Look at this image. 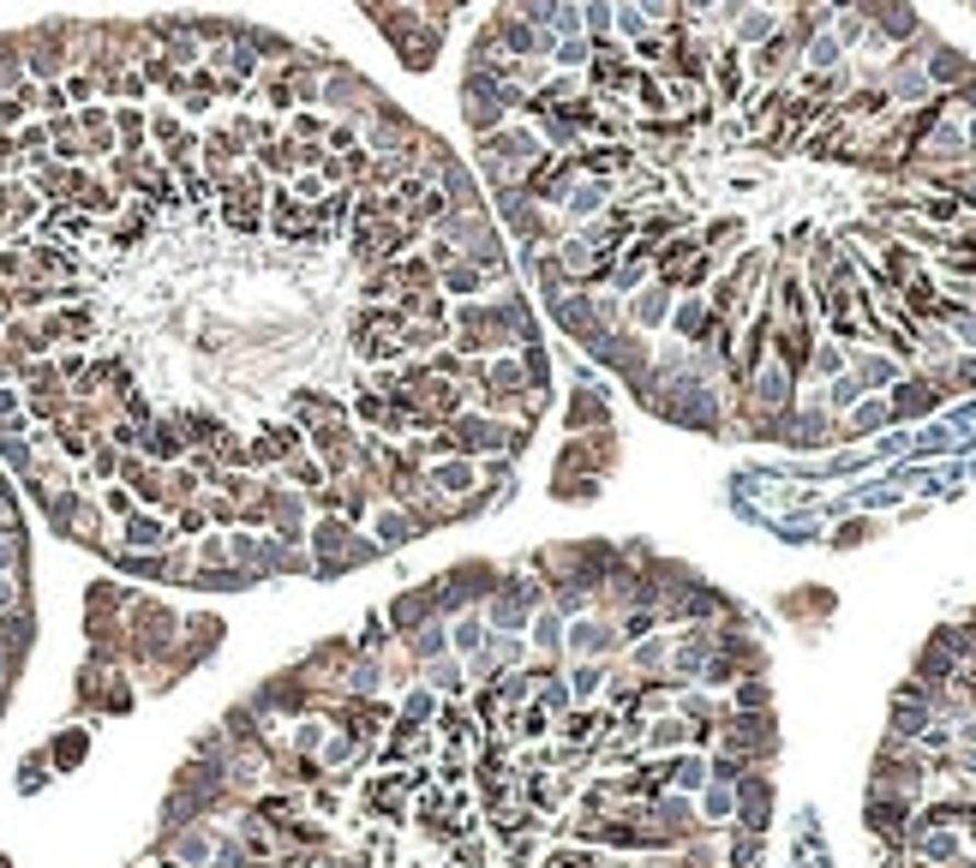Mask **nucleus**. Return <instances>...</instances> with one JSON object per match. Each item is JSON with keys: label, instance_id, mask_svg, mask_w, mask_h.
Returning <instances> with one entry per match:
<instances>
[{"label": "nucleus", "instance_id": "f257e3e1", "mask_svg": "<svg viewBox=\"0 0 976 868\" xmlns=\"http://www.w3.org/2000/svg\"><path fill=\"white\" fill-rule=\"evenodd\" d=\"M353 336V354H360L365 366H402L408 360V317L396 312V305H365V312H353L348 324Z\"/></svg>", "mask_w": 976, "mask_h": 868}, {"label": "nucleus", "instance_id": "f03ea898", "mask_svg": "<svg viewBox=\"0 0 976 868\" xmlns=\"http://www.w3.org/2000/svg\"><path fill=\"white\" fill-rule=\"evenodd\" d=\"M545 317H551V324L563 329L569 342H581V348H593V342L605 336L600 312H593V288H563V293H545Z\"/></svg>", "mask_w": 976, "mask_h": 868}, {"label": "nucleus", "instance_id": "7ed1b4c3", "mask_svg": "<svg viewBox=\"0 0 976 868\" xmlns=\"http://www.w3.org/2000/svg\"><path fill=\"white\" fill-rule=\"evenodd\" d=\"M743 67H750V84H760V91H767V84H791L797 72H803V48L791 43V36H772V43H760V48H750V55H743Z\"/></svg>", "mask_w": 976, "mask_h": 868}, {"label": "nucleus", "instance_id": "20e7f679", "mask_svg": "<svg viewBox=\"0 0 976 868\" xmlns=\"http://www.w3.org/2000/svg\"><path fill=\"white\" fill-rule=\"evenodd\" d=\"M617 641H624V635H617V623H612V617H600V611H593V617H581V623H569V629H563V647H569V653H581V659H600V653H612Z\"/></svg>", "mask_w": 976, "mask_h": 868}, {"label": "nucleus", "instance_id": "39448f33", "mask_svg": "<svg viewBox=\"0 0 976 868\" xmlns=\"http://www.w3.org/2000/svg\"><path fill=\"white\" fill-rule=\"evenodd\" d=\"M922 72H929L934 91H958V84L976 72V60L965 55V48H953V43H934L929 55H922Z\"/></svg>", "mask_w": 976, "mask_h": 868}, {"label": "nucleus", "instance_id": "423d86ee", "mask_svg": "<svg viewBox=\"0 0 976 868\" xmlns=\"http://www.w3.org/2000/svg\"><path fill=\"white\" fill-rule=\"evenodd\" d=\"M671 288L665 282H648V288H636L629 293V305H624V317H629V329H641V336H648V329H659V324H671Z\"/></svg>", "mask_w": 976, "mask_h": 868}, {"label": "nucleus", "instance_id": "0eeeda50", "mask_svg": "<svg viewBox=\"0 0 976 868\" xmlns=\"http://www.w3.org/2000/svg\"><path fill=\"white\" fill-rule=\"evenodd\" d=\"M390 623H396L402 641H408L414 629H426V623H438V587H414V593L390 599Z\"/></svg>", "mask_w": 976, "mask_h": 868}, {"label": "nucleus", "instance_id": "6e6552de", "mask_svg": "<svg viewBox=\"0 0 976 868\" xmlns=\"http://www.w3.org/2000/svg\"><path fill=\"white\" fill-rule=\"evenodd\" d=\"M605 204H612V181H576L563 198V228H588L593 216H605Z\"/></svg>", "mask_w": 976, "mask_h": 868}, {"label": "nucleus", "instance_id": "1a4fd4ad", "mask_svg": "<svg viewBox=\"0 0 976 868\" xmlns=\"http://www.w3.org/2000/svg\"><path fill=\"white\" fill-rule=\"evenodd\" d=\"M426 485L462 504V497H474V491H479V462H467V455H450V462H432V467H426Z\"/></svg>", "mask_w": 976, "mask_h": 868}, {"label": "nucleus", "instance_id": "9d476101", "mask_svg": "<svg viewBox=\"0 0 976 868\" xmlns=\"http://www.w3.org/2000/svg\"><path fill=\"white\" fill-rule=\"evenodd\" d=\"M707 79H713L719 102H743V96H750V67H743V48H737V43L719 48L713 67H707Z\"/></svg>", "mask_w": 976, "mask_h": 868}, {"label": "nucleus", "instance_id": "9b49d317", "mask_svg": "<svg viewBox=\"0 0 976 868\" xmlns=\"http://www.w3.org/2000/svg\"><path fill=\"white\" fill-rule=\"evenodd\" d=\"M563 426H569V431H600V426H612V395H605L600 384H581L576 395H569Z\"/></svg>", "mask_w": 976, "mask_h": 868}, {"label": "nucleus", "instance_id": "f8f14e48", "mask_svg": "<svg viewBox=\"0 0 976 868\" xmlns=\"http://www.w3.org/2000/svg\"><path fill=\"white\" fill-rule=\"evenodd\" d=\"M779 31H785V12H779V7H760V0H755V7L743 12L737 24H731V43H737L743 55H750V48L772 43V36H779Z\"/></svg>", "mask_w": 976, "mask_h": 868}, {"label": "nucleus", "instance_id": "ddd939ff", "mask_svg": "<svg viewBox=\"0 0 976 868\" xmlns=\"http://www.w3.org/2000/svg\"><path fill=\"white\" fill-rule=\"evenodd\" d=\"M713 305H707V293H689L683 305H671V329H677V342H689V348H701L707 336H713Z\"/></svg>", "mask_w": 976, "mask_h": 868}, {"label": "nucleus", "instance_id": "4468645a", "mask_svg": "<svg viewBox=\"0 0 976 868\" xmlns=\"http://www.w3.org/2000/svg\"><path fill=\"white\" fill-rule=\"evenodd\" d=\"M438 48H443V19H420V31L396 48V60L408 72H432L438 67Z\"/></svg>", "mask_w": 976, "mask_h": 868}, {"label": "nucleus", "instance_id": "2eb2a0df", "mask_svg": "<svg viewBox=\"0 0 976 868\" xmlns=\"http://www.w3.org/2000/svg\"><path fill=\"white\" fill-rule=\"evenodd\" d=\"M486 288H491V276L479 270V264H467V258H455V264L438 270V293H450V300H479Z\"/></svg>", "mask_w": 976, "mask_h": 868}, {"label": "nucleus", "instance_id": "dca6fc26", "mask_svg": "<svg viewBox=\"0 0 976 868\" xmlns=\"http://www.w3.org/2000/svg\"><path fill=\"white\" fill-rule=\"evenodd\" d=\"M893 426V407H886V395H863V402L851 407V414L839 419V438H869V431H886Z\"/></svg>", "mask_w": 976, "mask_h": 868}, {"label": "nucleus", "instance_id": "f3484780", "mask_svg": "<svg viewBox=\"0 0 976 868\" xmlns=\"http://www.w3.org/2000/svg\"><path fill=\"white\" fill-rule=\"evenodd\" d=\"M874 31H881L886 43H893V48H905L910 36H922V31H929V24H922L917 12L905 7V0H886V12H881V19H874Z\"/></svg>", "mask_w": 976, "mask_h": 868}, {"label": "nucleus", "instance_id": "a211bd4d", "mask_svg": "<svg viewBox=\"0 0 976 868\" xmlns=\"http://www.w3.org/2000/svg\"><path fill=\"white\" fill-rule=\"evenodd\" d=\"M803 67L809 72H839V67H851V48H845L833 31H821V36L803 43Z\"/></svg>", "mask_w": 976, "mask_h": 868}, {"label": "nucleus", "instance_id": "6ab92c4d", "mask_svg": "<svg viewBox=\"0 0 976 868\" xmlns=\"http://www.w3.org/2000/svg\"><path fill=\"white\" fill-rule=\"evenodd\" d=\"M174 533H169V521L162 516H126V552H162V545H169Z\"/></svg>", "mask_w": 976, "mask_h": 868}, {"label": "nucleus", "instance_id": "aec40b11", "mask_svg": "<svg viewBox=\"0 0 976 868\" xmlns=\"http://www.w3.org/2000/svg\"><path fill=\"white\" fill-rule=\"evenodd\" d=\"M545 60H551V72H588L593 36H563V43H551V36H545Z\"/></svg>", "mask_w": 976, "mask_h": 868}, {"label": "nucleus", "instance_id": "412c9836", "mask_svg": "<svg viewBox=\"0 0 976 868\" xmlns=\"http://www.w3.org/2000/svg\"><path fill=\"white\" fill-rule=\"evenodd\" d=\"M851 378L863 390H886V384H898V360L893 354H851Z\"/></svg>", "mask_w": 976, "mask_h": 868}, {"label": "nucleus", "instance_id": "4be33fe9", "mask_svg": "<svg viewBox=\"0 0 976 868\" xmlns=\"http://www.w3.org/2000/svg\"><path fill=\"white\" fill-rule=\"evenodd\" d=\"M743 234H750V222H743V216H713V222L701 228V246L713 252V258H725V252H737Z\"/></svg>", "mask_w": 976, "mask_h": 868}, {"label": "nucleus", "instance_id": "5701e85b", "mask_svg": "<svg viewBox=\"0 0 976 868\" xmlns=\"http://www.w3.org/2000/svg\"><path fill=\"white\" fill-rule=\"evenodd\" d=\"M534 647H539V659H557V653H563V611H557V605L534 611Z\"/></svg>", "mask_w": 976, "mask_h": 868}, {"label": "nucleus", "instance_id": "b1692460", "mask_svg": "<svg viewBox=\"0 0 976 868\" xmlns=\"http://www.w3.org/2000/svg\"><path fill=\"white\" fill-rule=\"evenodd\" d=\"M414 533H420V528H414V516H408L402 504L384 509V516H377V552H396V545L414 540Z\"/></svg>", "mask_w": 976, "mask_h": 868}, {"label": "nucleus", "instance_id": "393cba45", "mask_svg": "<svg viewBox=\"0 0 976 868\" xmlns=\"http://www.w3.org/2000/svg\"><path fill=\"white\" fill-rule=\"evenodd\" d=\"M462 120L474 138H486V132H498V126H510V114H503V102H462Z\"/></svg>", "mask_w": 976, "mask_h": 868}, {"label": "nucleus", "instance_id": "a878e982", "mask_svg": "<svg viewBox=\"0 0 976 868\" xmlns=\"http://www.w3.org/2000/svg\"><path fill=\"white\" fill-rule=\"evenodd\" d=\"M851 372V348H839V342H815V354H809V378H839Z\"/></svg>", "mask_w": 976, "mask_h": 868}, {"label": "nucleus", "instance_id": "bb28decb", "mask_svg": "<svg viewBox=\"0 0 976 868\" xmlns=\"http://www.w3.org/2000/svg\"><path fill=\"white\" fill-rule=\"evenodd\" d=\"M551 497L557 504H593V497H600V479L593 474H551Z\"/></svg>", "mask_w": 976, "mask_h": 868}, {"label": "nucleus", "instance_id": "cd10ccee", "mask_svg": "<svg viewBox=\"0 0 976 868\" xmlns=\"http://www.w3.org/2000/svg\"><path fill=\"white\" fill-rule=\"evenodd\" d=\"M665 785L701 790V785H707V761H701V755H671V761H665Z\"/></svg>", "mask_w": 976, "mask_h": 868}, {"label": "nucleus", "instance_id": "c85d7f7f", "mask_svg": "<svg viewBox=\"0 0 976 868\" xmlns=\"http://www.w3.org/2000/svg\"><path fill=\"white\" fill-rule=\"evenodd\" d=\"M731 688H737V713H772V688H767V676H760V671L755 676H737Z\"/></svg>", "mask_w": 976, "mask_h": 868}, {"label": "nucleus", "instance_id": "c756f323", "mask_svg": "<svg viewBox=\"0 0 976 868\" xmlns=\"http://www.w3.org/2000/svg\"><path fill=\"white\" fill-rule=\"evenodd\" d=\"M324 132H329L324 108H300L294 120H288V132H282V138H294V144H324Z\"/></svg>", "mask_w": 976, "mask_h": 868}, {"label": "nucleus", "instance_id": "7c9ffc66", "mask_svg": "<svg viewBox=\"0 0 976 868\" xmlns=\"http://www.w3.org/2000/svg\"><path fill=\"white\" fill-rule=\"evenodd\" d=\"M648 31H653V24H648V19H641V7H636V0H617V19H612V36H624V43H629V48H636V43H641V36H648Z\"/></svg>", "mask_w": 976, "mask_h": 868}, {"label": "nucleus", "instance_id": "2f4dec72", "mask_svg": "<svg viewBox=\"0 0 976 868\" xmlns=\"http://www.w3.org/2000/svg\"><path fill=\"white\" fill-rule=\"evenodd\" d=\"M186 132V120L181 114H169V108H150V150H169L174 138Z\"/></svg>", "mask_w": 976, "mask_h": 868}, {"label": "nucleus", "instance_id": "473e14b6", "mask_svg": "<svg viewBox=\"0 0 976 868\" xmlns=\"http://www.w3.org/2000/svg\"><path fill=\"white\" fill-rule=\"evenodd\" d=\"M600 688H605V666H593V659H588V666L569 671V701H593Z\"/></svg>", "mask_w": 976, "mask_h": 868}, {"label": "nucleus", "instance_id": "72a5a7b5", "mask_svg": "<svg viewBox=\"0 0 976 868\" xmlns=\"http://www.w3.org/2000/svg\"><path fill=\"white\" fill-rule=\"evenodd\" d=\"M486 641H491V629H486L479 617H462V623L450 629V647H455V653H479Z\"/></svg>", "mask_w": 976, "mask_h": 868}, {"label": "nucleus", "instance_id": "f704fd0d", "mask_svg": "<svg viewBox=\"0 0 976 868\" xmlns=\"http://www.w3.org/2000/svg\"><path fill=\"white\" fill-rule=\"evenodd\" d=\"M174 857L198 868V863H210V857H217V838H210V833H181V838H174Z\"/></svg>", "mask_w": 976, "mask_h": 868}, {"label": "nucleus", "instance_id": "c9c22d12", "mask_svg": "<svg viewBox=\"0 0 976 868\" xmlns=\"http://www.w3.org/2000/svg\"><path fill=\"white\" fill-rule=\"evenodd\" d=\"M348 414H353V419H365V426H384L390 402H384L377 390H360V395H353V407H348Z\"/></svg>", "mask_w": 976, "mask_h": 868}, {"label": "nucleus", "instance_id": "e433bc0d", "mask_svg": "<svg viewBox=\"0 0 976 868\" xmlns=\"http://www.w3.org/2000/svg\"><path fill=\"white\" fill-rule=\"evenodd\" d=\"M731 814H737V790H731V785H713V790H707V821L725 826Z\"/></svg>", "mask_w": 976, "mask_h": 868}, {"label": "nucleus", "instance_id": "4c0bfd02", "mask_svg": "<svg viewBox=\"0 0 976 868\" xmlns=\"http://www.w3.org/2000/svg\"><path fill=\"white\" fill-rule=\"evenodd\" d=\"M84 749H91V743H84V731H67V737H55V749H48V755H55V767H79Z\"/></svg>", "mask_w": 976, "mask_h": 868}, {"label": "nucleus", "instance_id": "58836bf2", "mask_svg": "<svg viewBox=\"0 0 976 868\" xmlns=\"http://www.w3.org/2000/svg\"><path fill=\"white\" fill-rule=\"evenodd\" d=\"M629 659H636V671H659V666H665V659H671V641H659V635H648V641H636V653H629Z\"/></svg>", "mask_w": 976, "mask_h": 868}, {"label": "nucleus", "instance_id": "ea45409f", "mask_svg": "<svg viewBox=\"0 0 976 868\" xmlns=\"http://www.w3.org/2000/svg\"><path fill=\"white\" fill-rule=\"evenodd\" d=\"M636 7L653 31H671V24H677V0H636Z\"/></svg>", "mask_w": 976, "mask_h": 868}, {"label": "nucleus", "instance_id": "a19ab883", "mask_svg": "<svg viewBox=\"0 0 976 868\" xmlns=\"http://www.w3.org/2000/svg\"><path fill=\"white\" fill-rule=\"evenodd\" d=\"M432 688H443V695H455V688H467V676L455 659H432Z\"/></svg>", "mask_w": 976, "mask_h": 868}, {"label": "nucleus", "instance_id": "79ce46f5", "mask_svg": "<svg viewBox=\"0 0 976 868\" xmlns=\"http://www.w3.org/2000/svg\"><path fill=\"white\" fill-rule=\"evenodd\" d=\"M779 611H791V617L797 611H833V593H785Z\"/></svg>", "mask_w": 976, "mask_h": 868}, {"label": "nucleus", "instance_id": "37998d69", "mask_svg": "<svg viewBox=\"0 0 976 868\" xmlns=\"http://www.w3.org/2000/svg\"><path fill=\"white\" fill-rule=\"evenodd\" d=\"M863 540H874V521H869V516H863V521H845V528L833 533V545H839V552H845V545H863Z\"/></svg>", "mask_w": 976, "mask_h": 868}, {"label": "nucleus", "instance_id": "c03bdc74", "mask_svg": "<svg viewBox=\"0 0 976 868\" xmlns=\"http://www.w3.org/2000/svg\"><path fill=\"white\" fill-rule=\"evenodd\" d=\"M941 96H946V108H971V114H976V72L958 84V91H941Z\"/></svg>", "mask_w": 976, "mask_h": 868}, {"label": "nucleus", "instance_id": "a18cd8bd", "mask_svg": "<svg viewBox=\"0 0 976 868\" xmlns=\"http://www.w3.org/2000/svg\"><path fill=\"white\" fill-rule=\"evenodd\" d=\"M12 564H19V540H12V533H0V576H7Z\"/></svg>", "mask_w": 976, "mask_h": 868}, {"label": "nucleus", "instance_id": "49530a36", "mask_svg": "<svg viewBox=\"0 0 976 868\" xmlns=\"http://www.w3.org/2000/svg\"><path fill=\"white\" fill-rule=\"evenodd\" d=\"M7 611H19V587H12V576H0V617Z\"/></svg>", "mask_w": 976, "mask_h": 868}, {"label": "nucleus", "instance_id": "de8ad7c7", "mask_svg": "<svg viewBox=\"0 0 976 868\" xmlns=\"http://www.w3.org/2000/svg\"><path fill=\"white\" fill-rule=\"evenodd\" d=\"M390 7H396V0H360V12H365V19H377V12H390Z\"/></svg>", "mask_w": 976, "mask_h": 868}, {"label": "nucleus", "instance_id": "09e8293b", "mask_svg": "<svg viewBox=\"0 0 976 868\" xmlns=\"http://www.w3.org/2000/svg\"><path fill=\"white\" fill-rule=\"evenodd\" d=\"M965 157L976 162V114H971V120H965Z\"/></svg>", "mask_w": 976, "mask_h": 868}, {"label": "nucleus", "instance_id": "8fccbe9b", "mask_svg": "<svg viewBox=\"0 0 976 868\" xmlns=\"http://www.w3.org/2000/svg\"><path fill=\"white\" fill-rule=\"evenodd\" d=\"M7 240H12V222H7V216H0V246H7Z\"/></svg>", "mask_w": 976, "mask_h": 868}, {"label": "nucleus", "instance_id": "3c124183", "mask_svg": "<svg viewBox=\"0 0 976 868\" xmlns=\"http://www.w3.org/2000/svg\"><path fill=\"white\" fill-rule=\"evenodd\" d=\"M162 868H169V863H162ZM174 868H181V863H174Z\"/></svg>", "mask_w": 976, "mask_h": 868}]
</instances>
